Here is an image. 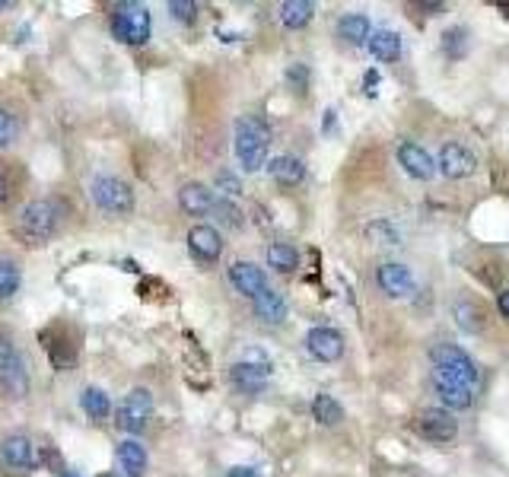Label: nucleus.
Wrapping results in <instances>:
<instances>
[{
  "label": "nucleus",
  "instance_id": "412c9836",
  "mask_svg": "<svg viewBox=\"0 0 509 477\" xmlns=\"http://www.w3.org/2000/svg\"><path fill=\"white\" fill-rule=\"evenodd\" d=\"M251 306H255V315H258L265 325H281L283 318H287V303H283V296L271 287H267L265 293L255 296Z\"/></svg>",
  "mask_w": 509,
  "mask_h": 477
},
{
  "label": "nucleus",
  "instance_id": "a211bd4d",
  "mask_svg": "<svg viewBox=\"0 0 509 477\" xmlns=\"http://www.w3.org/2000/svg\"><path fill=\"white\" fill-rule=\"evenodd\" d=\"M433 388L449 410H468L474 404V388L462 386V382H449L442 376H433Z\"/></svg>",
  "mask_w": 509,
  "mask_h": 477
},
{
  "label": "nucleus",
  "instance_id": "20e7f679",
  "mask_svg": "<svg viewBox=\"0 0 509 477\" xmlns=\"http://www.w3.org/2000/svg\"><path fill=\"white\" fill-rule=\"evenodd\" d=\"M58 223H61V211L54 207V201H29L20 211V233L26 239H52Z\"/></svg>",
  "mask_w": 509,
  "mask_h": 477
},
{
  "label": "nucleus",
  "instance_id": "6e6552de",
  "mask_svg": "<svg viewBox=\"0 0 509 477\" xmlns=\"http://www.w3.org/2000/svg\"><path fill=\"white\" fill-rule=\"evenodd\" d=\"M267 376H271V363H267V356L258 354V350L245 354V360H239V363L233 366V372H229L233 386L245 394H258L261 388L267 386Z\"/></svg>",
  "mask_w": 509,
  "mask_h": 477
},
{
  "label": "nucleus",
  "instance_id": "423d86ee",
  "mask_svg": "<svg viewBox=\"0 0 509 477\" xmlns=\"http://www.w3.org/2000/svg\"><path fill=\"white\" fill-rule=\"evenodd\" d=\"M0 386L4 392L13 394V398H23L26 388H29V376H26V363L16 344L10 338L0 334Z\"/></svg>",
  "mask_w": 509,
  "mask_h": 477
},
{
  "label": "nucleus",
  "instance_id": "4c0bfd02",
  "mask_svg": "<svg viewBox=\"0 0 509 477\" xmlns=\"http://www.w3.org/2000/svg\"><path fill=\"white\" fill-rule=\"evenodd\" d=\"M10 197V182H7V175H4V169H0V204Z\"/></svg>",
  "mask_w": 509,
  "mask_h": 477
},
{
  "label": "nucleus",
  "instance_id": "2f4dec72",
  "mask_svg": "<svg viewBox=\"0 0 509 477\" xmlns=\"http://www.w3.org/2000/svg\"><path fill=\"white\" fill-rule=\"evenodd\" d=\"M465 36H468L465 29H449L446 36H442L446 38V52L452 54V58H462L465 54V45H468V38Z\"/></svg>",
  "mask_w": 509,
  "mask_h": 477
},
{
  "label": "nucleus",
  "instance_id": "39448f33",
  "mask_svg": "<svg viewBox=\"0 0 509 477\" xmlns=\"http://www.w3.org/2000/svg\"><path fill=\"white\" fill-rule=\"evenodd\" d=\"M92 201L106 213L134 211V191L128 188V182L115 179V175H96V179H92Z\"/></svg>",
  "mask_w": 509,
  "mask_h": 477
},
{
  "label": "nucleus",
  "instance_id": "aec40b11",
  "mask_svg": "<svg viewBox=\"0 0 509 477\" xmlns=\"http://www.w3.org/2000/svg\"><path fill=\"white\" fill-rule=\"evenodd\" d=\"M267 172H271L274 182L287 185V188H293V185H299L306 179V166L299 156H274L267 163Z\"/></svg>",
  "mask_w": 509,
  "mask_h": 477
},
{
  "label": "nucleus",
  "instance_id": "393cba45",
  "mask_svg": "<svg viewBox=\"0 0 509 477\" xmlns=\"http://www.w3.org/2000/svg\"><path fill=\"white\" fill-rule=\"evenodd\" d=\"M312 16H315V4H309V0H283L281 4V23L287 29H303V26H309Z\"/></svg>",
  "mask_w": 509,
  "mask_h": 477
},
{
  "label": "nucleus",
  "instance_id": "79ce46f5",
  "mask_svg": "<svg viewBox=\"0 0 509 477\" xmlns=\"http://www.w3.org/2000/svg\"><path fill=\"white\" fill-rule=\"evenodd\" d=\"M4 10H10V0H0V13H4Z\"/></svg>",
  "mask_w": 509,
  "mask_h": 477
},
{
  "label": "nucleus",
  "instance_id": "72a5a7b5",
  "mask_svg": "<svg viewBox=\"0 0 509 477\" xmlns=\"http://www.w3.org/2000/svg\"><path fill=\"white\" fill-rule=\"evenodd\" d=\"M366 233L373 235V239H382V242H386V245H395V242H398V239H402V235H398V229H392V227H388V223H386V220L373 223V227L366 229Z\"/></svg>",
  "mask_w": 509,
  "mask_h": 477
},
{
  "label": "nucleus",
  "instance_id": "6ab92c4d",
  "mask_svg": "<svg viewBox=\"0 0 509 477\" xmlns=\"http://www.w3.org/2000/svg\"><path fill=\"white\" fill-rule=\"evenodd\" d=\"M115 462L128 477H140L147 471V449L137 440H122L115 449Z\"/></svg>",
  "mask_w": 509,
  "mask_h": 477
},
{
  "label": "nucleus",
  "instance_id": "5701e85b",
  "mask_svg": "<svg viewBox=\"0 0 509 477\" xmlns=\"http://www.w3.org/2000/svg\"><path fill=\"white\" fill-rule=\"evenodd\" d=\"M370 54H373L376 61H398V54H402V36L392 29H379L370 36Z\"/></svg>",
  "mask_w": 509,
  "mask_h": 477
},
{
  "label": "nucleus",
  "instance_id": "ddd939ff",
  "mask_svg": "<svg viewBox=\"0 0 509 477\" xmlns=\"http://www.w3.org/2000/svg\"><path fill=\"white\" fill-rule=\"evenodd\" d=\"M306 350L322 363H335V360L344 356V338L335 328H312L306 334Z\"/></svg>",
  "mask_w": 509,
  "mask_h": 477
},
{
  "label": "nucleus",
  "instance_id": "1a4fd4ad",
  "mask_svg": "<svg viewBox=\"0 0 509 477\" xmlns=\"http://www.w3.org/2000/svg\"><path fill=\"white\" fill-rule=\"evenodd\" d=\"M414 430L426 442H452L458 436V420L446 408H424L414 420Z\"/></svg>",
  "mask_w": 509,
  "mask_h": 477
},
{
  "label": "nucleus",
  "instance_id": "0eeeda50",
  "mask_svg": "<svg viewBox=\"0 0 509 477\" xmlns=\"http://www.w3.org/2000/svg\"><path fill=\"white\" fill-rule=\"evenodd\" d=\"M153 417V394L147 388H131L124 401L118 404V426L124 433H144Z\"/></svg>",
  "mask_w": 509,
  "mask_h": 477
},
{
  "label": "nucleus",
  "instance_id": "c756f323",
  "mask_svg": "<svg viewBox=\"0 0 509 477\" xmlns=\"http://www.w3.org/2000/svg\"><path fill=\"white\" fill-rule=\"evenodd\" d=\"M213 213H217V217H220V220L227 223V227H233V229L243 227V213H239V207L229 204L227 197H220V201L213 204Z\"/></svg>",
  "mask_w": 509,
  "mask_h": 477
},
{
  "label": "nucleus",
  "instance_id": "cd10ccee",
  "mask_svg": "<svg viewBox=\"0 0 509 477\" xmlns=\"http://www.w3.org/2000/svg\"><path fill=\"white\" fill-rule=\"evenodd\" d=\"M20 283H23L20 267H16L13 261H4V258H0V303H7L10 296L20 290Z\"/></svg>",
  "mask_w": 509,
  "mask_h": 477
},
{
  "label": "nucleus",
  "instance_id": "4468645a",
  "mask_svg": "<svg viewBox=\"0 0 509 477\" xmlns=\"http://www.w3.org/2000/svg\"><path fill=\"white\" fill-rule=\"evenodd\" d=\"M229 283L243 296L255 299V296L267 290V274L261 271L258 265H251V261H233V265H229Z\"/></svg>",
  "mask_w": 509,
  "mask_h": 477
},
{
  "label": "nucleus",
  "instance_id": "f257e3e1",
  "mask_svg": "<svg viewBox=\"0 0 509 477\" xmlns=\"http://www.w3.org/2000/svg\"><path fill=\"white\" fill-rule=\"evenodd\" d=\"M233 150H236L239 166L245 172H258L267 166V150H271V128L261 115H243L233 131Z\"/></svg>",
  "mask_w": 509,
  "mask_h": 477
},
{
  "label": "nucleus",
  "instance_id": "7ed1b4c3",
  "mask_svg": "<svg viewBox=\"0 0 509 477\" xmlns=\"http://www.w3.org/2000/svg\"><path fill=\"white\" fill-rule=\"evenodd\" d=\"M430 360H433V376H442V379L449 382H462V386L468 388L478 386V366H474L472 356L465 354L462 347H456V344H436Z\"/></svg>",
  "mask_w": 509,
  "mask_h": 477
},
{
  "label": "nucleus",
  "instance_id": "bb28decb",
  "mask_svg": "<svg viewBox=\"0 0 509 477\" xmlns=\"http://www.w3.org/2000/svg\"><path fill=\"white\" fill-rule=\"evenodd\" d=\"M267 265H271L274 271H281V274L297 271V267H299V251L293 249V245H287V242H274L271 249H267Z\"/></svg>",
  "mask_w": 509,
  "mask_h": 477
},
{
  "label": "nucleus",
  "instance_id": "f8f14e48",
  "mask_svg": "<svg viewBox=\"0 0 509 477\" xmlns=\"http://www.w3.org/2000/svg\"><path fill=\"white\" fill-rule=\"evenodd\" d=\"M398 163H402L404 172H408L410 179H418V182H430V179L436 175L433 156H430L420 144H414V140L398 144Z\"/></svg>",
  "mask_w": 509,
  "mask_h": 477
},
{
  "label": "nucleus",
  "instance_id": "37998d69",
  "mask_svg": "<svg viewBox=\"0 0 509 477\" xmlns=\"http://www.w3.org/2000/svg\"><path fill=\"white\" fill-rule=\"evenodd\" d=\"M102 477H118V474H102Z\"/></svg>",
  "mask_w": 509,
  "mask_h": 477
},
{
  "label": "nucleus",
  "instance_id": "9b49d317",
  "mask_svg": "<svg viewBox=\"0 0 509 477\" xmlns=\"http://www.w3.org/2000/svg\"><path fill=\"white\" fill-rule=\"evenodd\" d=\"M478 169V156L465 144H442L440 159H436V172L446 179H468Z\"/></svg>",
  "mask_w": 509,
  "mask_h": 477
},
{
  "label": "nucleus",
  "instance_id": "b1692460",
  "mask_svg": "<svg viewBox=\"0 0 509 477\" xmlns=\"http://www.w3.org/2000/svg\"><path fill=\"white\" fill-rule=\"evenodd\" d=\"M80 404H84V410L90 414V420H96V424H106L108 417H112V398H108V392H102L99 386L84 388Z\"/></svg>",
  "mask_w": 509,
  "mask_h": 477
},
{
  "label": "nucleus",
  "instance_id": "9d476101",
  "mask_svg": "<svg viewBox=\"0 0 509 477\" xmlns=\"http://www.w3.org/2000/svg\"><path fill=\"white\" fill-rule=\"evenodd\" d=\"M0 458H4L13 471L42 468V449H38L29 436H23V433L4 436V442H0Z\"/></svg>",
  "mask_w": 509,
  "mask_h": 477
},
{
  "label": "nucleus",
  "instance_id": "f3484780",
  "mask_svg": "<svg viewBox=\"0 0 509 477\" xmlns=\"http://www.w3.org/2000/svg\"><path fill=\"white\" fill-rule=\"evenodd\" d=\"M179 204H182V211L191 213V217H204V213L213 211L217 197H213V191L207 188V185L188 182V185H182V191H179Z\"/></svg>",
  "mask_w": 509,
  "mask_h": 477
},
{
  "label": "nucleus",
  "instance_id": "a19ab883",
  "mask_svg": "<svg viewBox=\"0 0 509 477\" xmlns=\"http://www.w3.org/2000/svg\"><path fill=\"white\" fill-rule=\"evenodd\" d=\"M58 477H80V474H76V471H61Z\"/></svg>",
  "mask_w": 509,
  "mask_h": 477
},
{
  "label": "nucleus",
  "instance_id": "58836bf2",
  "mask_svg": "<svg viewBox=\"0 0 509 477\" xmlns=\"http://www.w3.org/2000/svg\"><path fill=\"white\" fill-rule=\"evenodd\" d=\"M379 83V74H376V70H370V74H366V92H370V96H373V86Z\"/></svg>",
  "mask_w": 509,
  "mask_h": 477
},
{
  "label": "nucleus",
  "instance_id": "c9c22d12",
  "mask_svg": "<svg viewBox=\"0 0 509 477\" xmlns=\"http://www.w3.org/2000/svg\"><path fill=\"white\" fill-rule=\"evenodd\" d=\"M287 80L297 86L299 92H306V86H309V70H306V64H293V68L287 70Z\"/></svg>",
  "mask_w": 509,
  "mask_h": 477
},
{
  "label": "nucleus",
  "instance_id": "dca6fc26",
  "mask_svg": "<svg viewBox=\"0 0 509 477\" xmlns=\"http://www.w3.org/2000/svg\"><path fill=\"white\" fill-rule=\"evenodd\" d=\"M379 287L386 296H392V299H404V296L414 293V274L408 271L404 265H395V261H388V265L379 267Z\"/></svg>",
  "mask_w": 509,
  "mask_h": 477
},
{
  "label": "nucleus",
  "instance_id": "a878e982",
  "mask_svg": "<svg viewBox=\"0 0 509 477\" xmlns=\"http://www.w3.org/2000/svg\"><path fill=\"white\" fill-rule=\"evenodd\" d=\"M312 417H315L322 426H338L344 420V408L331 394H315V398H312Z\"/></svg>",
  "mask_w": 509,
  "mask_h": 477
},
{
  "label": "nucleus",
  "instance_id": "f704fd0d",
  "mask_svg": "<svg viewBox=\"0 0 509 477\" xmlns=\"http://www.w3.org/2000/svg\"><path fill=\"white\" fill-rule=\"evenodd\" d=\"M217 191H223L227 197H236V195H243V185H239L236 175L220 172V175H217Z\"/></svg>",
  "mask_w": 509,
  "mask_h": 477
},
{
  "label": "nucleus",
  "instance_id": "f03ea898",
  "mask_svg": "<svg viewBox=\"0 0 509 477\" xmlns=\"http://www.w3.org/2000/svg\"><path fill=\"white\" fill-rule=\"evenodd\" d=\"M150 10L144 4H118L112 10V36L124 45H147L150 42Z\"/></svg>",
  "mask_w": 509,
  "mask_h": 477
},
{
  "label": "nucleus",
  "instance_id": "473e14b6",
  "mask_svg": "<svg viewBox=\"0 0 509 477\" xmlns=\"http://www.w3.org/2000/svg\"><path fill=\"white\" fill-rule=\"evenodd\" d=\"M169 10H172V16L175 20H182V23H191V20L198 16V4H195V0H172Z\"/></svg>",
  "mask_w": 509,
  "mask_h": 477
},
{
  "label": "nucleus",
  "instance_id": "c85d7f7f",
  "mask_svg": "<svg viewBox=\"0 0 509 477\" xmlns=\"http://www.w3.org/2000/svg\"><path fill=\"white\" fill-rule=\"evenodd\" d=\"M456 318H458V328L468 331V334H474V331L484 328V312H481V306H474V303H458Z\"/></svg>",
  "mask_w": 509,
  "mask_h": 477
},
{
  "label": "nucleus",
  "instance_id": "4be33fe9",
  "mask_svg": "<svg viewBox=\"0 0 509 477\" xmlns=\"http://www.w3.org/2000/svg\"><path fill=\"white\" fill-rule=\"evenodd\" d=\"M338 36L350 45H366L370 36H373V23H370V16L363 13H347L341 16V23H338Z\"/></svg>",
  "mask_w": 509,
  "mask_h": 477
},
{
  "label": "nucleus",
  "instance_id": "2eb2a0df",
  "mask_svg": "<svg viewBox=\"0 0 509 477\" xmlns=\"http://www.w3.org/2000/svg\"><path fill=\"white\" fill-rule=\"evenodd\" d=\"M188 249L191 255L201 258V261H217V258L223 255V235L213 227H207V223H198V227H191L188 233Z\"/></svg>",
  "mask_w": 509,
  "mask_h": 477
},
{
  "label": "nucleus",
  "instance_id": "e433bc0d",
  "mask_svg": "<svg viewBox=\"0 0 509 477\" xmlns=\"http://www.w3.org/2000/svg\"><path fill=\"white\" fill-rule=\"evenodd\" d=\"M227 477H261V474L255 468H229Z\"/></svg>",
  "mask_w": 509,
  "mask_h": 477
},
{
  "label": "nucleus",
  "instance_id": "ea45409f",
  "mask_svg": "<svg viewBox=\"0 0 509 477\" xmlns=\"http://www.w3.org/2000/svg\"><path fill=\"white\" fill-rule=\"evenodd\" d=\"M500 312L509 318V290H503V293H500Z\"/></svg>",
  "mask_w": 509,
  "mask_h": 477
},
{
  "label": "nucleus",
  "instance_id": "7c9ffc66",
  "mask_svg": "<svg viewBox=\"0 0 509 477\" xmlns=\"http://www.w3.org/2000/svg\"><path fill=\"white\" fill-rule=\"evenodd\" d=\"M16 134H20V124H16V118L7 112V108H0V147L13 144Z\"/></svg>",
  "mask_w": 509,
  "mask_h": 477
}]
</instances>
